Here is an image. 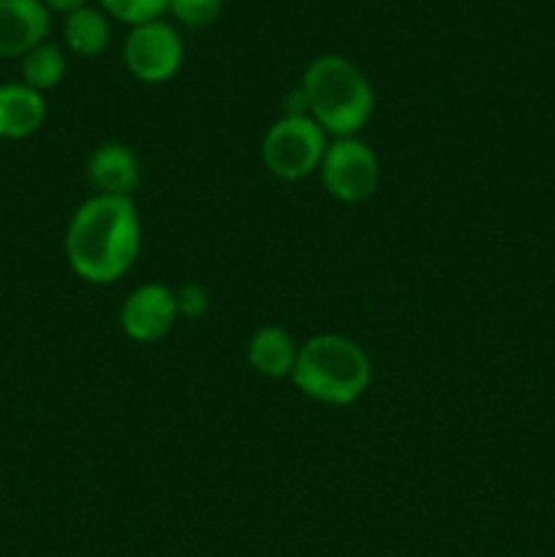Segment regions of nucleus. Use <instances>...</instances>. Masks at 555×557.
I'll return each instance as SVG.
<instances>
[{
    "label": "nucleus",
    "mask_w": 555,
    "mask_h": 557,
    "mask_svg": "<svg viewBox=\"0 0 555 557\" xmlns=\"http://www.w3.org/2000/svg\"><path fill=\"white\" fill-rule=\"evenodd\" d=\"M65 261L79 281L112 286L134 270L141 253V218L131 196L92 194L71 215Z\"/></svg>",
    "instance_id": "f257e3e1"
},
{
    "label": "nucleus",
    "mask_w": 555,
    "mask_h": 557,
    "mask_svg": "<svg viewBox=\"0 0 555 557\" xmlns=\"http://www.w3.org/2000/svg\"><path fill=\"white\" fill-rule=\"evenodd\" d=\"M299 395L321 406H354L373 381V362L354 337L337 332H321L299 343L292 373Z\"/></svg>",
    "instance_id": "f03ea898"
},
{
    "label": "nucleus",
    "mask_w": 555,
    "mask_h": 557,
    "mask_svg": "<svg viewBox=\"0 0 555 557\" xmlns=\"http://www.w3.org/2000/svg\"><path fill=\"white\" fill-rule=\"evenodd\" d=\"M308 114L330 139L359 136L375 109V92L365 71L343 54H319L303 71Z\"/></svg>",
    "instance_id": "7ed1b4c3"
},
{
    "label": "nucleus",
    "mask_w": 555,
    "mask_h": 557,
    "mask_svg": "<svg viewBox=\"0 0 555 557\" xmlns=\"http://www.w3.org/2000/svg\"><path fill=\"white\" fill-rule=\"evenodd\" d=\"M330 136L310 114H283L261 139V163L283 183H299L319 172Z\"/></svg>",
    "instance_id": "20e7f679"
},
{
    "label": "nucleus",
    "mask_w": 555,
    "mask_h": 557,
    "mask_svg": "<svg viewBox=\"0 0 555 557\" xmlns=\"http://www.w3.org/2000/svg\"><path fill=\"white\" fill-rule=\"evenodd\" d=\"M321 188L341 205H362L379 190L381 163L368 141L359 136L330 139L319 166Z\"/></svg>",
    "instance_id": "39448f33"
},
{
    "label": "nucleus",
    "mask_w": 555,
    "mask_h": 557,
    "mask_svg": "<svg viewBox=\"0 0 555 557\" xmlns=\"http://www.w3.org/2000/svg\"><path fill=\"white\" fill-rule=\"evenodd\" d=\"M125 69L145 85H163L183 69L185 44L169 22L150 20L134 25L123 47Z\"/></svg>",
    "instance_id": "423d86ee"
},
{
    "label": "nucleus",
    "mask_w": 555,
    "mask_h": 557,
    "mask_svg": "<svg viewBox=\"0 0 555 557\" xmlns=\"http://www.w3.org/2000/svg\"><path fill=\"white\" fill-rule=\"evenodd\" d=\"M177 319V294L161 281L136 286L120 308V330L128 341L141 346L163 341L174 330Z\"/></svg>",
    "instance_id": "0eeeda50"
},
{
    "label": "nucleus",
    "mask_w": 555,
    "mask_h": 557,
    "mask_svg": "<svg viewBox=\"0 0 555 557\" xmlns=\"http://www.w3.org/2000/svg\"><path fill=\"white\" fill-rule=\"evenodd\" d=\"M49 9L44 0H0V58H22L47 41Z\"/></svg>",
    "instance_id": "6e6552de"
},
{
    "label": "nucleus",
    "mask_w": 555,
    "mask_h": 557,
    "mask_svg": "<svg viewBox=\"0 0 555 557\" xmlns=\"http://www.w3.org/2000/svg\"><path fill=\"white\" fill-rule=\"evenodd\" d=\"M85 172L92 190L103 196H131L141 185L139 156L123 141L92 147Z\"/></svg>",
    "instance_id": "1a4fd4ad"
},
{
    "label": "nucleus",
    "mask_w": 555,
    "mask_h": 557,
    "mask_svg": "<svg viewBox=\"0 0 555 557\" xmlns=\"http://www.w3.org/2000/svg\"><path fill=\"white\" fill-rule=\"evenodd\" d=\"M299 343L294 341V335L288 330L278 324H264L248 337V346H245V359H248V368L256 375L270 381H283L292 379L294 362H297Z\"/></svg>",
    "instance_id": "9d476101"
},
{
    "label": "nucleus",
    "mask_w": 555,
    "mask_h": 557,
    "mask_svg": "<svg viewBox=\"0 0 555 557\" xmlns=\"http://www.w3.org/2000/svg\"><path fill=\"white\" fill-rule=\"evenodd\" d=\"M47 120L44 92L33 90L25 82L0 85V141H20L36 134Z\"/></svg>",
    "instance_id": "9b49d317"
},
{
    "label": "nucleus",
    "mask_w": 555,
    "mask_h": 557,
    "mask_svg": "<svg viewBox=\"0 0 555 557\" xmlns=\"http://www.w3.org/2000/svg\"><path fill=\"white\" fill-rule=\"evenodd\" d=\"M109 20L103 9H92V5H79V9L69 11L63 22V41L79 58H96L109 47Z\"/></svg>",
    "instance_id": "f8f14e48"
},
{
    "label": "nucleus",
    "mask_w": 555,
    "mask_h": 557,
    "mask_svg": "<svg viewBox=\"0 0 555 557\" xmlns=\"http://www.w3.org/2000/svg\"><path fill=\"white\" fill-rule=\"evenodd\" d=\"M65 76V54L58 44L44 41L22 54V82L38 92L58 87Z\"/></svg>",
    "instance_id": "ddd939ff"
},
{
    "label": "nucleus",
    "mask_w": 555,
    "mask_h": 557,
    "mask_svg": "<svg viewBox=\"0 0 555 557\" xmlns=\"http://www.w3.org/2000/svg\"><path fill=\"white\" fill-rule=\"evenodd\" d=\"M103 14L114 16L120 22H128L131 27L141 22L161 20L163 11L169 9V0H98Z\"/></svg>",
    "instance_id": "4468645a"
},
{
    "label": "nucleus",
    "mask_w": 555,
    "mask_h": 557,
    "mask_svg": "<svg viewBox=\"0 0 555 557\" xmlns=\"http://www.w3.org/2000/svg\"><path fill=\"white\" fill-rule=\"evenodd\" d=\"M223 0H169V9L174 20L188 27H205L221 16Z\"/></svg>",
    "instance_id": "2eb2a0df"
},
{
    "label": "nucleus",
    "mask_w": 555,
    "mask_h": 557,
    "mask_svg": "<svg viewBox=\"0 0 555 557\" xmlns=\"http://www.w3.org/2000/svg\"><path fill=\"white\" fill-rule=\"evenodd\" d=\"M174 294H177L180 319L199 321L210 313V292L201 283H185V286L174 288Z\"/></svg>",
    "instance_id": "dca6fc26"
},
{
    "label": "nucleus",
    "mask_w": 555,
    "mask_h": 557,
    "mask_svg": "<svg viewBox=\"0 0 555 557\" xmlns=\"http://www.w3.org/2000/svg\"><path fill=\"white\" fill-rule=\"evenodd\" d=\"M44 5H47V9L65 11V14H69V11L79 9V5H87V0H44Z\"/></svg>",
    "instance_id": "f3484780"
}]
</instances>
